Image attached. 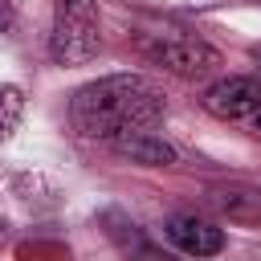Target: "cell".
<instances>
[{"instance_id": "obj_1", "label": "cell", "mask_w": 261, "mask_h": 261, "mask_svg": "<svg viewBox=\"0 0 261 261\" xmlns=\"http://www.w3.org/2000/svg\"><path fill=\"white\" fill-rule=\"evenodd\" d=\"M163 110H167L163 90L143 73H110L86 82L69 102L73 126L86 139H102V143H118L122 135L151 130L163 118Z\"/></svg>"}, {"instance_id": "obj_2", "label": "cell", "mask_w": 261, "mask_h": 261, "mask_svg": "<svg viewBox=\"0 0 261 261\" xmlns=\"http://www.w3.org/2000/svg\"><path fill=\"white\" fill-rule=\"evenodd\" d=\"M98 45H102L98 4L94 0H53L49 57L57 65H82L98 53Z\"/></svg>"}, {"instance_id": "obj_3", "label": "cell", "mask_w": 261, "mask_h": 261, "mask_svg": "<svg viewBox=\"0 0 261 261\" xmlns=\"http://www.w3.org/2000/svg\"><path fill=\"white\" fill-rule=\"evenodd\" d=\"M143 53L175 77H204L220 65V53L200 37H155V41H143Z\"/></svg>"}, {"instance_id": "obj_4", "label": "cell", "mask_w": 261, "mask_h": 261, "mask_svg": "<svg viewBox=\"0 0 261 261\" xmlns=\"http://www.w3.org/2000/svg\"><path fill=\"white\" fill-rule=\"evenodd\" d=\"M204 110L212 118H253L261 114V73H232L204 90Z\"/></svg>"}, {"instance_id": "obj_5", "label": "cell", "mask_w": 261, "mask_h": 261, "mask_svg": "<svg viewBox=\"0 0 261 261\" xmlns=\"http://www.w3.org/2000/svg\"><path fill=\"white\" fill-rule=\"evenodd\" d=\"M163 237L188 257H216L224 249V228L204 216H192V212H175L163 224Z\"/></svg>"}, {"instance_id": "obj_6", "label": "cell", "mask_w": 261, "mask_h": 261, "mask_svg": "<svg viewBox=\"0 0 261 261\" xmlns=\"http://www.w3.org/2000/svg\"><path fill=\"white\" fill-rule=\"evenodd\" d=\"M102 224H106V232H110V241H114V249L126 257V261H175L167 249H159L135 220H126L122 212H106L102 216Z\"/></svg>"}, {"instance_id": "obj_7", "label": "cell", "mask_w": 261, "mask_h": 261, "mask_svg": "<svg viewBox=\"0 0 261 261\" xmlns=\"http://www.w3.org/2000/svg\"><path fill=\"white\" fill-rule=\"evenodd\" d=\"M118 155H126L130 163H143V167H171L179 155H175V147L171 143H163L159 135H151V130H139V135H122L118 143H110Z\"/></svg>"}, {"instance_id": "obj_8", "label": "cell", "mask_w": 261, "mask_h": 261, "mask_svg": "<svg viewBox=\"0 0 261 261\" xmlns=\"http://www.w3.org/2000/svg\"><path fill=\"white\" fill-rule=\"evenodd\" d=\"M208 200H212L228 220H257V216H261V188L228 184V188H212Z\"/></svg>"}, {"instance_id": "obj_9", "label": "cell", "mask_w": 261, "mask_h": 261, "mask_svg": "<svg viewBox=\"0 0 261 261\" xmlns=\"http://www.w3.org/2000/svg\"><path fill=\"white\" fill-rule=\"evenodd\" d=\"M20 114H24V94L4 82V86H0V139L20 122Z\"/></svg>"}, {"instance_id": "obj_10", "label": "cell", "mask_w": 261, "mask_h": 261, "mask_svg": "<svg viewBox=\"0 0 261 261\" xmlns=\"http://www.w3.org/2000/svg\"><path fill=\"white\" fill-rule=\"evenodd\" d=\"M16 24V0H0V33H8Z\"/></svg>"}, {"instance_id": "obj_11", "label": "cell", "mask_w": 261, "mask_h": 261, "mask_svg": "<svg viewBox=\"0 0 261 261\" xmlns=\"http://www.w3.org/2000/svg\"><path fill=\"white\" fill-rule=\"evenodd\" d=\"M253 61H257V69H261V45H253Z\"/></svg>"}, {"instance_id": "obj_12", "label": "cell", "mask_w": 261, "mask_h": 261, "mask_svg": "<svg viewBox=\"0 0 261 261\" xmlns=\"http://www.w3.org/2000/svg\"><path fill=\"white\" fill-rule=\"evenodd\" d=\"M253 126H257V130H261V114H253Z\"/></svg>"}]
</instances>
